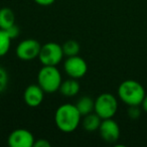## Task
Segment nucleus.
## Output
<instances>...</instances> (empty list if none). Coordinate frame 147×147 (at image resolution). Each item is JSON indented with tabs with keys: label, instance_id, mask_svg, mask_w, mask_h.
Segmentation results:
<instances>
[{
	"label": "nucleus",
	"instance_id": "7ed1b4c3",
	"mask_svg": "<svg viewBox=\"0 0 147 147\" xmlns=\"http://www.w3.org/2000/svg\"><path fill=\"white\" fill-rule=\"evenodd\" d=\"M61 82V73L55 65H42L37 73V84L47 94L57 92Z\"/></svg>",
	"mask_w": 147,
	"mask_h": 147
},
{
	"label": "nucleus",
	"instance_id": "20e7f679",
	"mask_svg": "<svg viewBox=\"0 0 147 147\" xmlns=\"http://www.w3.org/2000/svg\"><path fill=\"white\" fill-rule=\"evenodd\" d=\"M118 111V99L110 93H103L95 100L94 112L101 119L113 118Z\"/></svg>",
	"mask_w": 147,
	"mask_h": 147
},
{
	"label": "nucleus",
	"instance_id": "423d86ee",
	"mask_svg": "<svg viewBox=\"0 0 147 147\" xmlns=\"http://www.w3.org/2000/svg\"><path fill=\"white\" fill-rule=\"evenodd\" d=\"M41 49V45L34 38H26L21 40L17 45L15 53L19 59L29 61L37 59Z\"/></svg>",
	"mask_w": 147,
	"mask_h": 147
},
{
	"label": "nucleus",
	"instance_id": "39448f33",
	"mask_svg": "<svg viewBox=\"0 0 147 147\" xmlns=\"http://www.w3.org/2000/svg\"><path fill=\"white\" fill-rule=\"evenodd\" d=\"M63 47L57 42H47L41 45V49L37 59L42 65H55L61 63L63 59Z\"/></svg>",
	"mask_w": 147,
	"mask_h": 147
},
{
	"label": "nucleus",
	"instance_id": "9d476101",
	"mask_svg": "<svg viewBox=\"0 0 147 147\" xmlns=\"http://www.w3.org/2000/svg\"><path fill=\"white\" fill-rule=\"evenodd\" d=\"M45 91L36 85H29L23 92V100L28 107L35 108L41 105L45 99Z\"/></svg>",
	"mask_w": 147,
	"mask_h": 147
},
{
	"label": "nucleus",
	"instance_id": "4be33fe9",
	"mask_svg": "<svg viewBox=\"0 0 147 147\" xmlns=\"http://www.w3.org/2000/svg\"><path fill=\"white\" fill-rule=\"evenodd\" d=\"M141 107H142L143 111H145L147 113V95H145L144 99H143L142 103H141Z\"/></svg>",
	"mask_w": 147,
	"mask_h": 147
},
{
	"label": "nucleus",
	"instance_id": "412c9836",
	"mask_svg": "<svg viewBox=\"0 0 147 147\" xmlns=\"http://www.w3.org/2000/svg\"><path fill=\"white\" fill-rule=\"evenodd\" d=\"M33 1L40 6H49L55 2V0H33Z\"/></svg>",
	"mask_w": 147,
	"mask_h": 147
},
{
	"label": "nucleus",
	"instance_id": "6e6552de",
	"mask_svg": "<svg viewBox=\"0 0 147 147\" xmlns=\"http://www.w3.org/2000/svg\"><path fill=\"white\" fill-rule=\"evenodd\" d=\"M34 141L32 133L24 128L13 130L7 138V143L10 147H33Z\"/></svg>",
	"mask_w": 147,
	"mask_h": 147
},
{
	"label": "nucleus",
	"instance_id": "dca6fc26",
	"mask_svg": "<svg viewBox=\"0 0 147 147\" xmlns=\"http://www.w3.org/2000/svg\"><path fill=\"white\" fill-rule=\"evenodd\" d=\"M11 40L10 36L6 30L0 28V57H4L7 55L11 47Z\"/></svg>",
	"mask_w": 147,
	"mask_h": 147
},
{
	"label": "nucleus",
	"instance_id": "f03ea898",
	"mask_svg": "<svg viewBox=\"0 0 147 147\" xmlns=\"http://www.w3.org/2000/svg\"><path fill=\"white\" fill-rule=\"evenodd\" d=\"M118 98L127 106H141L145 95V89L135 80L123 81L118 87Z\"/></svg>",
	"mask_w": 147,
	"mask_h": 147
},
{
	"label": "nucleus",
	"instance_id": "ddd939ff",
	"mask_svg": "<svg viewBox=\"0 0 147 147\" xmlns=\"http://www.w3.org/2000/svg\"><path fill=\"white\" fill-rule=\"evenodd\" d=\"M15 24V14L8 7L0 8V28L7 29Z\"/></svg>",
	"mask_w": 147,
	"mask_h": 147
},
{
	"label": "nucleus",
	"instance_id": "1a4fd4ad",
	"mask_svg": "<svg viewBox=\"0 0 147 147\" xmlns=\"http://www.w3.org/2000/svg\"><path fill=\"white\" fill-rule=\"evenodd\" d=\"M101 138L108 143H115L120 137V127L113 118L103 119L99 127Z\"/></svg>",
	"mask_w": 147,
	"mask_h": 147
},
{
	"label": "nucleus",
	"instance_id": "f8f14e48",
	"mask_svg": "<svg viewBox=\"0 0 147 147\" xmlns=\"http://www.w3.org/2000/svg\"><path fill=\"white\" fill-rule=\"evenodd\" d=\"M83 117L84 118L82 120V126L85 131H87V132H95V131L99 130L102 119L96 113L92 112Z\"/></svg>",
	"mask_w": 147,
	"mask_h": 147
},
{
	"label": "nucleus",
	"instance_id": "4468645a",
	"mask_svg": "<svg viewBox=\"0 0 147 147\" xmlns=\"http://www.w3.org/2000/svg\"><path fill=\"white\" fill-rule=\"evenodd\" d=\"M76 106L78 110L80 111L81 115L85 116L90 113L94 112V106H95V100H93L90 96H83L77 101Z\"/></svg>",
	"mask_w": 147,
	"mask_h": 147
},
{
	"label": "nucleus",
	"instance_id": "9b49d317",
	"mask_svg": "<svg viewBox=\"0 0 147 147\" xmlns=\"http://www.w3.org/2000/svg\"><path fill=\"white\" fill-rule=\"evenodd\" d=\"M80 90L81 85L78 82V80L77 79L69 78L67 80H65L61 82L59 92L63 96L67 97V98H71V97L77 96L79 94V92H80Z\"/></svg>",
	"mask_w": 147,
	"mask_h": 147
},
{
	"label": "nucleus",
	"instance_id": "aec40b11",
	"mask_svg": "<svg viewBox=\"0 0 147 147\" xmlns=\"http://www.w3.org/2000/svg\"><path fill=\"white\" fill-rule=\"evenodd\" d=\"M51 144L47 139H38V140L35 139L33 147H51Z\"/></svg>",
	"mask_w": 147,
	"mask_h": 147
},
{
	"label": "nucleus",
	"instance_id": "0eeeda50",
	"mask_svg": "<svg viewBox=\"0 0 147 147\" xmlns=\"http://www.w3.org/2000/svg\"><path fill=\"white\" fill-rule=\"evenodd\" d=\"M63 71L67 75L69 78L82 79L88 71V63L80 55L67 57L63 61Z\"/></svg>",
	"mask_w": 147,
	"mask_h": 147
},
{
	"label": "nucleus",
	"instance_id": "6ab92c4d",
	"mask_svg": "<svg viewBox=\"0 0 147 147\" xmlns=\"http://www.w3.org/2000/svg\"><path fill=\"white\" fill-rule=\"evenodd\" d=\"M5 30H6V32L8 33V35L10 36L11 39H14V38H16V37H18L19 33H20V29H19V27L17 26L16 24H13L12 26L5 29Z\"/></svg>",
	"mask_w": 147,
	"mask_h": 147
},
{
	"label": "nucleus",
	"instance_id": "f3484780",
	"mask_svg": "<svg viewBox=\"0 0 147 147\" xmlns=\"http://www.w3.org/2000/svg\"><path fill=\"white\" fill-rule=\"evenodd\" d=\"M8 73H7V71L2 65H0V94L6 90L7 86H8Z\"/></svg>",
	"mask_w": 147,
	"mask_h": 147
},
{
	"label": "nucleus",
	"instance_id": "f257e3e1",
	"mask_svg": "<svg viewBox=\"0 0 147 147\" xmlns=\"http://www.w3.org/2000/svg\"><path fill=\"white\" fill-rule=\"evenodd\" d=\"M82 115L76 104L65 103L59 105L55 112V123L59 131L71 133L76 131L82 123Z\"/></svg>",
	"mask_w": 147,
	"mask_h": 147
},
{
	"label": "nucleus",
	"instance_id": "a211bd4d",
	"mask_svg": "<svg viewBox=\"0 0 147 147\" xmlns=\"http://www.w3.org/2000/svg\"><path fill=\"white\" fill-rule=\"evenodd\" d=\"M127 114H128L129 118L138 119L141 115V110L139 106H129L128 110H127Z\"/></svg>",
	"mask_w": 147,
	"mask_h": 147
},
{
	"label": "nucleus",
	"instance_id": "2eb2a0df",
	"mask_svg": "<svg viewBox=\"0 0 147 147\" xmlns=\"http://www.w3.org/2000/svg\"><path fill=\"white\" fill-rule=\"evenodd\" d=\"M63 47V51L65 57H74V55H78L80 53V43L75 39H69L65 42H63V45H61Z\"/></svg>",
	"mask_w": 147,
	"mask_h": 147
}]
</instances>
